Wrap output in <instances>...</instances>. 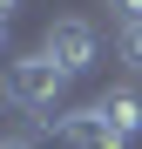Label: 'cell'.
<instances>
[{"mask_svg": "<svg viewBox=\"0 0 142 149\" xmlns=\"http://www.w3.org/2000/svg\"><path fill=\"white\" fill-rule=\"evenodd\" d=\"M41 136H47V149H129V136L115 129L102 109H68V115L47 122Z\"/></svg>", "mask_w": 142, "mask_h": 149, "instance_id": "3957f363", "label": "cell"}, {"mask_svg": "<svg viewBox=\"0 0 142 149\" xmlns=\"http://www.w3.org/2000/svg\"><path fill=\"white\" fill-rule=\"evenodd\" d=\"M14 14H20V0H0V20H14Z\"/></svg>", "mask_w": 142, "mask_h": 149, "instance_id": "ba28073f", "label": "cell"}, {"mask_svg": "<svg viewBox=\"0 0 142 149\" xmlns=\"http://www.w3.org/2000/svg\"><path fill=\"white\" fill-rule=\"evenodd\" d=\"M68 81L75 74L68 68H54L34 47V54H14L7 61V102L20 109V115H61V102H68Z\"/></svg>", "mask_w": 142, "mask_h": 149, "instance_id": "6da1fadb", "label": "cell"}, {"mask_svg": "<svg viewBox=\"0 0 142 149\" xmlns=\"http://www.w3.org/2000/svg\"><path fill=\"white\" fill-rule=\"evenodd\" d=\"M0 149H34V136H27V122H20V129H7V142Z\"/></svg>", "mask_w": 142, "mask_h": 149, "instance_id": "52a82bcc", "label": "cell"}, {"mask_svg": "<svg viewBox=\"0 0 142 149\" xmlns=\"http://www.w3.org/2000/svg\"><path fill=\"white\" fill-rule=\"evenodd\" d=\"M95 109H102V115H108V122H115V129H122L129 142L142 136V88H108Z\"/></svg>", "mask_w": 142, "mask_h": 149, "instance_id": "277c9868", "label": "cell"}, {"mask_svg": "<svg viewBox=\"0 0 142 149\" xmlns=\"http://www.w3.org/2000/svg\"><path fill=\"white\" fill-rule=\"evenodd\" d=\"M41 54L81 81V74L95 68V54H102V34H95L81 14H61V20H47V27H41Z\"/></svg>", "mask_w": 142, "mask_h": 149, "instance_id": "7a4b0ae2", "label": "cell"}, {"mask_svg": "<svg viewBox=\"0 0 142 149\" xmlns=\"http://www.w3.org/2000/svg\"><path fill=\"white\" fill-rule=\"evenodd\" d=\"M108 14H115V27H135L142 20V0H108Z\"/></svg>", "mask_w": 142, "mask_h": 149, "instance_id": "8992f818", "label": "cell"}, {"mask_svg": "<svg viewBox=\"0 0 142 149\" xmlns=\"http://www.w3.org/2000/svg\"><path fill=\"white\" fill-rule=\"evenodd\" d=\"M122 61H129V74H142V20L122 27Z\"/></svg>", "mask_w": 142, "mask_h": 149, "instance_id": "5b68a950", "label": "cell"}]
</instances>
